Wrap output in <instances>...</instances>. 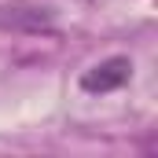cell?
<instances>
[{
  "label": "cell",
  "mask_w": 158,
  "mask_h": 158,
  "mask_svg": "<svg viewBox=\"0 0 158 158\" xmlns=\"http://www.w3.org/2000/svg\"><path fill=\"white\" fill-rule=\"evenodd\" d=\"M129 74H132V63L125 55H110V59H103L99 66H92L81 77V88L85 92H114V88H121L129 81Z\"/></svg>",
  "instance_id": "2"
},
{
  "label": "cell",
  "mask_w": 158,
  "mask_h": 158,
  "mask_svg": "<svg viewBox=\"0 0 158 158\" xmlns=\"http://www.w3.org/2000/svg\"><path fill=\"white\" fill-rule=\"evenodd\" d=\"M0 30L7 33H52L55 30V15L37 4H4L0 7Z\"/></svg>",
  "instance_id": "1"
}]
</instances>
